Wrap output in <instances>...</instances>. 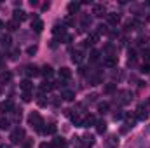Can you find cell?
<instances>
[{"instance_id": "14", "label": "cell", "mask_w": 150, "mask_h": 148, "mask_svg": "<svg viewBox=\"0 0 150 148\" xmlns=\"http://www.w3.org/2000/svg\"><path fill=\"white\" fill-rule=\"evenodd\" d=\"M21 89H23V92H30V91L33 89V84H32V80H30V78H25V80L21 82Z\"/></svg>"}, {"instance_id": "41", "label": "cell", "mask_w": 150, "mask_h": 148, "mask_svg": "<svg viewBox=\"0 0 150 148\" xmlns=\"http://www.w3.org/2000/svg\"><path fill=\"white\" fill-rule=\"evenodd\" d=\"M37 52V45H30L28 47V54H35Z\"/></svg>"}, {"instance_id": "30", "label": "cell", "mask_w": 150, "mask_h": 148, "mask_svg": "<svg viewBox=\"0 0 150 148\" xmlns=\"http://www.w3.org/2000/svg\"><path fill=\"white\" fill-rule=\"evenodd\" d=\"M61 40H63L65 44H70V42L74 40V35H72V33H65V35L61 37Z\"/></svg>"}, {"instance_id": "36", "label": "cell", "mask_w": 150, "mask_h": 148, "mask_svg": "<svg viewBox=\"0 0 150 148\" xmlns=\"http://www.w3.org/2000/svg\"><path fill=\"white\" fill-rule=\"evenodd\" d=\"M100 82H101V77H100V75H96V77L91 78V84H93V85H98Z\"/></svg>"}, {"instance_id": "42", "label": "cell", "mask_w": 150, "mask_h": 148, "mask_svg": "<svg viewBox=\"0 0 150 148\" xmlns=\"http://www.w3.org/2000/svg\"><path fill=\"white\" fill-rule=\"evenodd\" d=\"M96 98H98V94H89L87 96V101H96Z\"/></svg>"}, {"instance_id": "7", "label": "cell", "mask_w": 150, "mask_h": 148, "mask_svg": "<svg viewBox=\"0 0 150 148\" xmlns=\"http://www.w3.org/2000/svg\"><path fill=\"white\" fill-rule=\"evenodd\" d=\"M52 33H54V35H61V37H63V35L67 33L65 25H63V23H61V25H59V23H56V25L52 26Z\"/></svg>"}, {"instance_id": "1", "label": "cell", "mask_w": 150, "mask_h": 148, "mask_svg": "<svg viewBox=\"0 0 150 148\" xmlns=\"http://www.w3.org/2000/svg\"><path fill=\"white\" fill-rule=\"evenodd\" d=\"M28 124H30L33 129H37L38 132H42V125H44V122H42V118H40V115H38L37 111H32V113L28 115Z\"/></svg>"}, {"instance_id": "39", "label": "cell", "mask_w": 150, "mask_h": 148, "mask_svg": "<svg viewBox=\"0 0 150 148\" xmlns=\"http://www.w3.org/2000/svg\"><path fill=\"white\" fill-rule=\"evenodd\" d=\"M122 117H124V113H122V111H115V113H113V118H115V120H120Z\"/></svg>"}, {"instance_id": "27", "label": "cell", "mask_w": 150, "mask_h": 148, "mask_svg": "<svg viewBox=\"0 0 150 148\" xmlns=\"http://www.w3.org/2000/svg\"><path fill=\"white\" fill-rule=\"evenodd\" d=\"M9 127H11L9 118H0V129H2V131H5V129H9Z\"/></svg>"}, {"instance_id": "45", "label": "cell", "mask_w": 150, "mask_h": 148, "mask_svg": "<svg viewBox=\"0 0 150 148\" xmlns=\"http://www.w3.org/2000/svg\"><path fill=\"white\" fill-rule=\"evenodd\" d=\"M0 148H12V147H11V145H2Z\"/></svg>"}, {"instance_id": "32", "label": "cell", "mask_w": 150, "mask_h": 148, "mask_svg": "<svg viewBox=\"0 0 150 148\" xmlns=\"http://www.w3.org/2000/svg\"><path fill=\"white\" fill-rule=\"evenodd\" d=\"M2 45H4V47H9V45H11V37H9V35H4V37H2Z\"/></svg>"}, {"instance_id": "10", "label": "cell", "mask_w": 150, "mask_h": 148, "mask_svg": "<svg viewBox=\"0 0 150 148\" xmlns=\"http://www.w3.org/2000/svg\"><path fill=\"white\" fill-rule=\"evenodd\" d=\"M58 73H59V80H68V78L72 77V70H70V68H67V66H63Z\"/></svg>"}, {"instance_id": "4", "label": "cell", "mask_w": 150, "mask_h": 148, "mask_svg": "<svg viewBox=\"0 0 150 148\" xmlns=\"http://www.w3.org/2000/svg\"><path fill=\"white\" fill-rule=\"evenodd\" d=\"M12 110H14V105H12V101H11V99H7V101L0 103V113H5V111H12Z\"/></svg>"}, {"instance_id": "6", "label": "cell", "mask_w": 150, "mask_h": 148, "mask_svg": "<svg viewBox=\"0 0 150 148\" xmlns=\"http://www.w3.org/2000/svg\"><path fill=\"white\" fill-rule=\"evenodd\" d=\"M26 18H28V16H26V12H25V11H18V9H16V11H14V14H12V19H16L18 23L25 21Z\"/></svg>"}, {"instance_id": "11", "label": "cell", "mask_w": 150, "mask_h": 148, "mask_svg": "<svg viewBox=\"0 0 150 148\" xmlns=\"http://www.w3.org/2000/svg\"><path fill=\"white\" fill-rule=\"evenodd\" d=\"M119 96H120V103H122V105H127V103L131 101V92H129V91H120Z\"/></svg>"}, {"instance_id": "5", "label": "cell", "mask_w": 150, "mask_h": 148, "mask_svg": "<svg viewBox=\"0 0 150 148\" xmlns=\"http://www.w3.org/2000/svg\"><path fill=\"white\" fill-rule=\"evenodd\" d=\"M107 19H108V23H110L112 26H117V25L120 23V16H119V14H115V12L107 14Z\"/></svg>"}, {"instance_id": "44", "label": "cell", "mask_w": 150, "mask_h": 148, "mask_svg": "<svg viewBox=\"0 0 150 148\" xmlns=\"http://www.w3.org/2000/svg\"><path fill=\"white\" fill-rule=\"evenodd\" d=\"M40 148H52V145H47V143H42V145H40Z\"/></svg>"}, {"instance_id": "16", "label": "cell", "mask_w": 150, "mask_h": 148, "mask_svg": "<svg viewBox=\"0 0 150 148\" xmlns=\"http://www.w3.org/2000/svg\"><path fill=\"white\" fill-rule=\"evenodd\" d=\"M61 99H65V101H74L75 92L74 91H61Z\"/></svg>"}, {"instance_id": "2", "label": "cell", "mask_w": 150, "mask_h": 148, "mask_svg": "<svg viewBox=\"0 0 150 148\" xmlns=\"http://www.w3.org/2000/svg\"><path fill=\"white\" fill-rule=\"evenodd\" d=\"M25 129H21V127H18V129H14L12 132H11V143L12 145H19V143H23L25 141Z\"/></svg>"}, {"instance_id": "46", "label": "cell", "mask_w": 150, "mask_h": 148, "mask_svg": "<svg viewBox=\"0 0 150 148\" xmlns=\"http://www.w3.org/2000/svg\"><path fill=\"white\" fill-rule=\"evenodd\" d=\"M2 28H4V23H2V21H0V30H2Z\"/></svg>"}, {"instance_id": "34", "label": "cell", "mask_w": 150, "mask_h": 148, "mask_svg": "<svg viewBox=\"0 0 150 148\" xmlns=\"http://www.w3.org/2000/svg\"><path fill=\"white\" fill-rule=\"evenodd\" d=\"M21 98H23V101H25V103H30V101H32V92H23V96H21Z\"/></svg>"}, {"instance_id": "3", "label": "cell", "mask_w": 150, "mask_h": 148, "mask_svg": "<svg viewBox=\"0 0 150 148\" xmlns=\"http://www.w3.org/2000/svg\"><path fill=\"white\" fill-rule=\"evenodd\" d=\"M93 14L98 16V18L107 16V9H105V5H103V4H96V5L93 7Z\"/></svg>"}, {"instance_id": "40", "label": "cell", "mask_w": 150, "mask_h": 148, "mask_svg": "<svg viewBox=\"0 0 150 148\" xmlns=\"http://www.w3.org/2000/svg\"><path fill=\"white\" fill-rule=\"evenodd\" d=\"M142 73H150V65H143L142 66Z\"/></svg>"}, {"instance_id": "8", "label": "cell", "mask_w": 150, "mask_h": 148, "mask_svg": "<svg viewBox=\"0 0 150 148\" xmlns=\"http://www.w3.org/2000/svg\"><path fill=\"white\" fill-rule=\"evenodd\" d=\"M80 140H82V145L84 147H93L94 145V136L93 134H84Z\"/></svg>"}, {"instance_id": "22", "label": "cell", "mask_w": 150, "mask_h": 148, "mask_svg": "<svg viewBox=\"0 0 150 148\" xmlns=\"http://www.w3.org/2000/svg\"><path fill=\"white\" fill-rule=\"evenodd\" d=\"M105 66H108V68L117 66V56H108V58L105 59Z\"/></svg>"}, {"instance_id": "33", "label": "cell", "mask_w": 150, "mask_h": 148, "mask_svg": "<svg viewBox=\"0 0 150 148\" xmlns=\"http://www.w3.org/2000/svg\"><path fill=\"white\" fill-rule=\"evenodd\" d=\"M72 61H74V63H80V61H82V52H75L74 58H72Z\"/></svg>"}, {"instance_id": "24", "label": "cell", "mask_w": 150, "mask_h": 148, "mask_svg": "<svg viewBox=\"0 0 150 148\" xmlns=\"http://www.w3.org/2000/svg\"><path fill=\"white\" fill-rule=\"evenodd\" d=\"M96 131H98L100 134H103V132L107 131V122H105V120H98V122H96Z\"/></svg>"}, {"instance_id": "31", "label": "cell", "mask_w": 150, "mask_h": 148, "mask_svg": "<svg viewBox=\"0 0 150 148\" xmlns=\"http://www.w3.org/2000/svg\"><path fill=\"white\" fill-rule=\"evenodd\" d=\"M63 25H75V18L68 14V16L65 18V21H63Z\"/></svg>"}, {"instance_id": "15", "label": "cell", "mask_w": 150, "mask_h": 148, "mask_svg": "<svg viewBox=\"0 0 150 148\" xmlns=\"http://www.w3.org/2000/svg\"><path fill=\"white\" fill-rule=\"evenodd\" d=\"M32 28H33V32H37V33H40V32L44 30V23H42L40 19H37V18H35V19L32 21Z\"/></svg>"}, {"instance_id": "25", "label": "cell", "mask_w": 150, "mask_h": 148, "mask_svg": "<svg viewBox=\"0 0 150 148\" xmlns=\"http://www.w3.org/2000/svg\"><path fill=\"white\" fill-rule=\"evenodd\" d=\"M40 73L44 75L45 78H49V77H52V73H54V72H52V68H51V66H47V65H45V66L40 70Z\"/></svg>"}, {"instance_id": "35", "label": "cell", "mask_w": 150, "mask_h": 148, "mask_svg": "<svg viewBox=\"0 0 150 148\" xmlns=\"http://www.w3.org/2000/svg\"><path fill=\"white\" fill-rule=\"evenodd\" d=\"M32 147H33V140H25L23 145H21V148H32Z\"/></svg>"}, {"instance_id": "38", "label": "cell", "mask_w": 150, "mask_h": 148, "mask_svg": "<svg viewBox=\"0 0 150 148\" xmlns=\"http://www.w3.org/2000/svg\"><path fill=\"white\" fill-rule=\"evenodd\" d=\"M107 32H108V30H107V26H103V25H100V26H98V35H100V33H107Z\"/></svg>"}, {"instance_id": "9", "label": "cell", "mask_w": 150, "mask_h": 148, "mask_svg": "<svg viewBox=\"0 0 150 148\" xmlns=\"http://www.w3.org/2000/svg\"><path fill=\"white\" fill-rule=\"evenodd\" d=\"M98 40H100V35H98V32H96V33H89V37H87V40L84 42V45H86V47H87V45H94Z\"/></svg>"}, {"instance_id": "19", "label": "cell", "mask_w": 150, "mask_h": 148, "mask_svg": "<svg viewBox=\"0 0 150 148\" xmlns=\"http://www.w3.org/2000/svg\"><path fill=\"white\" fill-rule=\"evenodd\" d=\"M79 9H80V4H79V2H70V4H68V12H70V16H74L75 12H79Z\"/></svg>"}, {"instance_id": "28", "label": "cell", "mask_w": 150, "mask_h": 148, "mask_svg": "<svg viewBox=\"0 0 150 148\" xmlns=\"http://www.w3.org/2000/svg\"><path fill=\"white\" fill-rule=\"evenodd\" d=\"M108 108H110V105H108V103H100V105H98V111H101V113H105Z\"/></svg>"}, {"instance_id": "20", "label": "cell", "mask_w": 150, "mask_h": 148, "mask_svg": "<svg viewBox=\"0 0 150 148\" xmlns=\"http://www.w3.org/2000/svg\"><path fill=\"white\" fill-rule=\"evenodd\" d=\"M26 73H28V77H37L40 73V70H38L35 65H30V66H26Z\"/></svg>"}, {"instance_id": "29", "label": "cell", "mask_w": 150, "mask_h": 148, "mask_svg": "<svg viewBox=\"0 0 150 148\" xmlns=\"http://www.w3.org/2000/svg\"><path fill=\"white\" fill-rule=\"evenodd\" d=\"M100 54H101L100 51H93L91 56H89V59H91V61H98V59H100Z\"/></svg>"}, {"instance_id": "37", "label": "cell", "mask_w": 150, "mask_h": 148, "mask_svg": "<svg viewBox=\"0 0 150 148\" xmlns=\"http://www.w3.org/2000/svg\"><path fill=\"white\" fill-rule=\"evenodd\" d=\"M143 59L145 61H150V49H145L143 51Z\"/></svg>"}, {"instance_id": "47", "label": "cell", "mask_w": 150, "mask_h": 148, "mask_svg": "<svg viewBox=\"0 0 150 148\" xmlns=\"http://www.w3.org/2000/svg\"><path fill=\"white\" fill-rule=\"evenodd\" d=\"M149 105H150V99H149Z\"/></svg>"}, {"instance_id": "13", "label": "cell", "mask_w": 150, "mask_h": 148, "mask_svg": "<svg viewBox=\"0 0 150 148\" xmlns=\"http://www.w3.org/2000/svg\"><path fill=\"white\" fill-rule=\"evenodd\" d=\"M54 148H67V141L63 140V138H59V136H56L54 140H52V143H51Z\"/></svg>"}, {"instance_id": "17", "label": "cell", "mask_w": 150, "mask_h": 148, "mask_svg": "<svg viewBox=\"0 0 150 148\" xmlns=\"http://www.w3.org/2000/svg\"><path fill=\"white\" fill-rule=\"evenodd\" d=\"M5 28H7L9 32H16V30L19 28V23H18L16 19H11V21H7V23H5Z\"/></svg>"}, {"instance_id": "12", "label": "cell", "mask_w": 150, "mask_h": 148, "mask_svg": "<svg viewBox=\"0 0 150 148\" xmlns=\"http://www.w3.org/2000/svg\"><path fill=\"white\" fill-rule=\"evenodd\" d=\"M147 117H149V111H147V108H145V106H138V108H136V118L145 120Z\"/></svg>"}, {"instance_id": "23", "label": "cell", "mask_w": 150, "mask_h": 148, "mask_svg": "<svg viewBox=\"0 0 150 148\" xmlns=\"http://www.w3.org/2000/svg\"><path fill=\"white\" fill-rule=\"evenodd\" d=\"M93 124H96V118H94L93 115H87V117L84 118V122H82V127H89V125H93Z\"/></svg>"}, {"instance_id": "43", "label": "cell", "mask_w": 150, "mask_h": 148, "mask_svg": "<svg viewBox=\"0 0 150 148\" xmlns=\"http://www.w3.org/2000/svg\"><path fill=\"white\" fill-rule=\"evenodd\" d=\"M117 141H119V140H117V136H110V145H117Z\"/></svg>"}, {"instance_id": "21", "label": "cell", "mask_w": 150, "mask_h": 148, "mask_svg": "<svg viewBox=\"0 0 150 148\" xmlns=\"http://www.w3.org/2000/svg\"><path fill=\"white\" fill-rule=\"evenodd\" d=\"M56 129H58V127H56L54 124H47L45 127H42V132H44V134H54Z\"/></svg>"}, {"instance_id": "26", "label": "cell", "mask_w": 150, "mask_h": 148, "mask_svg": "<svg viewBox=\"0 0 150 148\" xmlns=\"http://www.w3.org/2000/svg\"><path fill=\"white\" fill-rule=\"evenodd\" d=\"M115 89H117V84H107L105 85V94H112V92H115Z\"/></svg>"}, {"instance_id": "18", "label": "cell", "mask_w": 150, "mask_h": 148, "mask_svg": "<svg viewBox=\"0 0 150 148\" xmlns=\"http://www.w3.org/2000/svg\"><path fill=\"white\" fill-rule=\"evenodd\" d=\"M12 80V73L11 72H2L0 73V84H9Z\"/></svg>"}]
</instances>
